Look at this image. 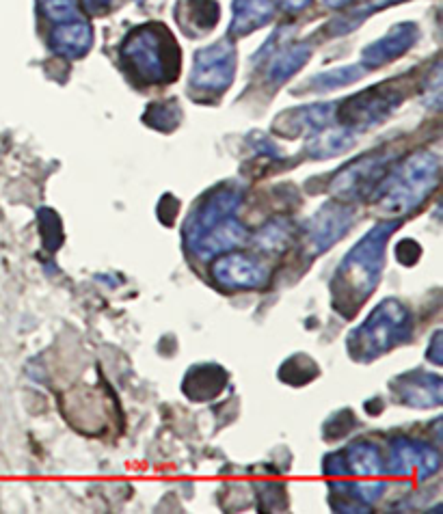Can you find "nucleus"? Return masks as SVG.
Segmentation results:
<instances>
[{"label": "nucleus", "mask_w": 443, "mask_h": 514, "mask_svg": "<svg viewBox=\"0 0 443 514\" xmlns=\"http://www.w3.org/2000/svg\"><path fill=\"white\" fill-rule=\"evenodd\" d=\"M275 13V0H234V26L238 33L266 24Z\"/></svg>", "instance_id": "nucleus-1"}, {"label": "nucleus", "mask_w": 443, "mask_h": 514, "mask_svg": "<svg viewBox=\"0 0 443 514\" xmlns=\"http://www.w3.org/2000/svg\"><path fill=\"white\" fill-rule=\"evenodd\" d=\"M411 31H413V26H409V24L396 26L394 33H389L385 39H381L379 44H374L366 52V57L372 63H381V61H387V59H394L396 54H400L402 50H405L411 44Z\"/></svg>", "instance_id": "nucleus-2"}, {"label": "nucleus", "mask_w": 443, "mask_h": 514, "mask_svg": "<svg viewBox=\"0 0 443 514\" xmlns=\"http://www.w3.org/2000/svg\"><path fill=\"white\" fill-rule=\"evenodd\" d=\"M91 31L85 22L63 24L55 33V44L65 52H83L89 46Z\"/></svg>", "instance_id": "nucleus-3"}, {"label": "nucleus", "mask_w": 443, "mask_h": 514, "mask_svg": "<svg viewBox=\"0 0 443 514\" xmlns=\"http://www.w3.org/2000/svg\"><path fill=\"white\" fill-rule=\"evenodd\" d=\"M230 50H227L225 46H214L210 48L208 52H204V57H201V78L204 80H210L214 76V83H219V80L225 76H230L227 72H230Z\"/></svg>", "instance_id": "nucleus-4"}, {"label": "nucleus", "mask_w": 443, "mask_h": 514, "mask_svg": "<svg viewBox=\"0 0 443 514\" xmlns=\"http://www.w3.org/2000/svg\"><path fill=\"white\" fill-rule=\"evenodd\" d=\"M39 3H42V11L46 16L55 22H65L78 13L76 0H39Z\"/></svg>", "instance_id": "nucleus-5"}, {"label": "nucleus", "mask_w": 443, "mask_h": 514, "mask_svg": "<svg viewBox=\"0 0 443 514\" xmlns=\"http://www.w3.org/2000/svg\"><path fill=\"white\" fill-rule=\"evenodd\" d=\"M83 3L89 11H102V9L109 7L113 0H83Z\"/></svg>", "instance_id": "nucleus-6"}, {"label": "nucleus", "mask_w": 443, "mask_h": 514, "mask_svg": "<svg viewBox=\"0 0 443 514\" xmlns=\"http://www.w3.org/2000/svg\"><path fill=\"white\" fill-rule=\"evenodd\" d=\"M312 0H281V5H284V9H290V11H299L303 7L310 5Z\"/></svg>", "instance_id": "nucleus-7"}, {"label": "nucleus", "mask_w": 443, "mask_h": 514, "mask_svg": "<svg viewBox=\"0 0 443 514\" xmlns=\"http://www.w3.org/2000/svg\"><path fill=\"white\" fill-rule=\"evenodd\" d=\"M322 3H325L327 7H342L346 3H351V0H322Z\"/></svg>", "instance_id": "nucleus-8"}]
</instances>
